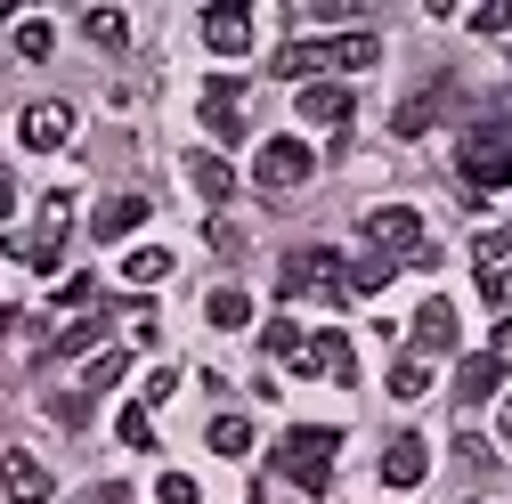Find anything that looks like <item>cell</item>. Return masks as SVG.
<instances>
[{"mask_svg":"<svg viewBox=\"0 0 512 504\" xmlns=\"http://www.w3.org/2000/svg\"><path fill=\"white\" fill-rule=\"evenodd\" d=\"M277 285H285V301H350V261L334 244H293L277 261Z\"/></svg>","mask_w":512,"mask_h":504,"instance_id":"cell-2","label":"cell"},{"mask_svg":"<svg viewBox=\"0 0 512 504\" xmlns=\"http://www.w3.org/2000/svg\"><path fill=\"white\" fill-rule=\"evenodd\" d=\"M504 131H512V98H504Z\"/></svg>","mask_w":512,"mask_h":504,"instance_id":"cell-40","label":"cell"},{"mask_svg":"<svg viewBox=\"0 0 512 504\" xmlns=\"http://www.w3.org/2000/svg\"><path fill=\"white\" fill-rule=\"evenodd\" d=\"M82 504H131V488H122V480H98V488H90Z\"/></svg>","mask_w":512,"mask_h":504,"instance_id":"cell-37","label":"cell"},{"mask_svg":"<svg viewBox=\"0 0 512 504\" xmlns=\"http://www.w3.org/2000/svg\"><path fill=\"white\" fill-rule=\"evenodd\" d=\"M301 122H309V131H350V90L342 82H301Z\"/></svg>","mask_w":512,"mask_h":504,"instance_id":"cell-9","label":"cell"},{"mask_svg":"<svg viewBox=\"0 0 512 504\" xmlns=\"http://www.w3.org/2000/svg\"><path fill=\"white\" fill-rule=\"evenodd\" d=\"M98 334H106V318H98V309H82V318H74L66 334H49V342H41V366H57V358H82V350H98Z\"/></svg>","mask_w":512,"mask_h":504,"instance_id":"cell-15","label":"cell"},{"mask_svg":"<svg viewBox=\"0 0 512 504\" xmlns=\"http://www.w3.org/2000/svg\"><path fill=\"white\" fill-rule=\"evenodd\" d=\"M496 383H504V358H496V350H480V358H464V374H456V399H464V407H480V399H496Z\"/></svg>","mask_w":512,"mask_h":504,"instance_id":"cell-19","label":"cell"},{"mask_svg":"<svg viewBox=\"0 0 512 504\" xmlns=\"http://www.w3.org/2000/svg\"><path fill=\"white\" fill-rule=\"evenodd\" d=\"M366 252H374V261H391V269H431L439 261V244L423 236V212H407V204L366 212Z\"/></svg>","mask_w":512,"mask_h":504,"instance_id":"cell-4","label":"cell"},{"mask_svg":"<svg viewBox=\"0 0 512 504\" xmlns=\"http://www.w3.org/2000/svg\"><path fill=\"white\" fill-rule=\"evenodd\" d=\"M17 139H25L33 155H49V147H66V139H74V106H57V98H49V106H33V114L17 122Z\"/></svg>","mask_w":512,"mask_h":504,"instance_id":"cell-10","label":"cell"},{"mask_svg":"<svg viewBox=\"0 0 512 504\" xmlns=\"http://www.w3.org/2000/svg\"><path fill=\"white\" fill-rule=\"evenodd\" d=\"M90 407H98V399H82V391H49V415L66 423V431H82V423H90Z\"/></svg>","mask_w":512,"mask_h":504,"instance_id":"cell-29","label":"cell"},{"mask_svg":"<svg viewBox=\"0 0 512 504\" xmlns=\"http://www.w3.org/2000/svg\"><path fill=\"white\" fill-rule=\"evenodd\" d=\"M204 49L212 57H244L252 49V9H204Z\"/></svg>","mask_w":512,"mask_h":504,"instance_id":"cell-11","label":"cell"},{"mask_svg":"<svg viewBox=\"0 0 512 504\" xmlns=\"http://www.w3.org/2000/svg\"><path fill=\"white\" fill-rule=\"evenodd\" d=\"M49 41H57L49 17H25V25H17V49H25V57H49Z\"/></svg>","mask_w":512,"mask_h":504,"instance_id":"cell-32","label":"cell"},{"mask_svg":"<svg viewBox=\"0 0 512 504\" xmlns=\"http://www.w3.org/2000/svg\"><path fill=\"white\" fill-rule=\"evenodd\" d=\"M415 350H423V358L456 350V301H423V309H415Z\"/></svg>","mask_w":512,"mask_h":504,"instance_id":"cell-14","label":"cell"},{"mask_svg":"<svg viewBox=\"0 0 512 504\" xmlns=\"http://www.w3.org/2000/svg\"><path fill=\"white\" fill-rule=\"evenodd\" d=\"M439 98H447V90H431V98H407V106L391 114V131H399V139H423L431 122H439Z\"/></svg>","mask_w":512,"mask_h":504,"instance_id":"cell-23","label":"cell"},{"mask_svg":"<svg viewBox=\"0 0 512 504\" xmlns=\"http://www.w3.org/2000/svg\"><path fill=\"white\" fill-rule=\"evenodd\" d=\"M309 171H317V155H309L301 139H269V147H261V163H252V179H261L269 196H285V187H301Z\"/></svg>","mask_w":512,"mask_h":504,"instance_id":"cell-7","label":"cell"},{"mask_svg":"<svg viewBox=\"0 0 512 504\" xmlns=\"http://www.w3.org/2000/svg\"><path fill=\"white\" fill-rule=\"evenodd\" d=\"M261 342H269V358H301V326H293V318H277Z\"/></svg>","mask_w":512,"mask_h":504,"instance_id":"cell-33","label":"cell"},{"mask_svg":"<svg viewBox=\"0 0 512 504\" xmlns=\"http://www.w3.org/2000/svg\"><path fill=\"white\" fill-rule=\"evenodd\" d=\"M66 228H74V196L57 187V196H41V220H33V236H9V261H25V269H57L66 261Z\"/></svg>","mask_w":512,"mask_h":504,"instance_id":"cell-5","label":"cell"},{"mask_svg":"<svg viewBox=\"0 0 512 504\" xmlns=\"http://www.w3.org/2000/svg\"><path fill=\"white\" fill-rule=\"evenodd\" d=\"M171 391H179V374H171V366H155V374H147V399H139V407H163Z\"/></svg>","mask_w":512,"mask_h":504,"instance_id":"cell-36","label":"cell"},{"mask_svg":"<svg viewBox=\"0 0 512 504\" xmlns=\"http://www.w3.org/2000/svg\"><path fill=\"white\" fill-rule=\"evenodd\" d=\"M139 220H147V196H114L98 212V236H122V228H139Z\"/></svg>","mask_w":512,"mask_h":504,"instance_id":"cell-26","label":"cell"},{"mask_svg":"<svg viewBox=\"0 0 512 504\" xmlns=\"http://www.w3.org/2000/svg\"><path fill=\"white\" fill-rule=\"evenodd\" d=\"M472 33H512V0H488V9H472Z\"/></svg>","mask_w":512,"mask_h":504,"instance_id":"cell-34","label":"cell"},{"mask_svg":"<svg viewBox=\"0 0 512 504\" xmlns=\"http://www.w3.org/2000/svg\"><path fill=\"white\" fill-rule=\"evenodd\" d=\"M114 439H122V448H155V415H147V407H122Z\"/></svg>","mask_w":512,"mask_h":504,"instance_id":"cell-28","label":"cell"},{"mask_svg":"<svg viewBox=\"0 0 512 504\" xmlns=\"http://www.w3.org/2000/svg\"><path fill=\"white\" fill-rule=\"evenodd\" d=\"M334 456H342V431H334V423H301V431H285L277 472H285L301 496H326V488H334Z\"/></svg>","mask_w":512,"mask_h":504,"instance_id":"cell-3","label":"cell"},{"mask_svg":"<svg viewBox=\"0 0 512 504\" xmlns=\"http://www.w3.org/2000/svg\"><path fill=\"white\" fill-rule=\"evenodd\" d=\"M0 488H9V504H49V472H41L25 448L0 456Z\"/></svg>","mask_w":512,"mask_h":504,"instance_id":"cell-12","label":"cell"},{"mask_svg":"<svg viewBox=\"0 0 512 504\" xmlns=\"http://www.w3.org/2000/svg\"><path fill=\"white\" fill-rule=\"evenodd\" d=\"M496 431H504V448H512V407H504V415H496Z\"/></svg>","mask_w":512,"mask_h":504,"instance_id":"cell-39","label":"cell"},{"mask_svg":"<svg viewBox=\"0 0 512 504\" xmlns=\"http://www.w3.org/2000/svg\"><path fill=\"white\" fill-rule=\"evenodd\" d=\"M204 448L228 456V464H244V456H252V423H244V415H212V423H204Z\"/></svg>","mask_w":512,"mask_h":504,"instance_id":"cell-20","label":"cell"},{"mask_svg":"<svg viewBox=\"0 0 512 504\" xmlns=\"http://www.w3.org/2000/svg\"><path fill=\"white\" fill-rule=\"evenodd\" d=\"M122 277H131V285H163V277H171V252H163V244H139L131 261H122Z\"/></svg>","mask_w":512,"mask_h":504,"instance_id":"cell-24","label":"cell"},{"mask_svg":"<svg viewBox=\"0 0 512 504\" xmlns=\"http://www.w3.org/2000/svg\"><path fill=\"white\" fill-rule=\"evenodd\" d=\"M504 179H512V131L504 122H472L464 131V187L488 196V187H504Z\"/></svg>","mask_w":512,"mask_h":504,"instance_id":"cell-6","label":"cell"},{"mask_svg":"<svg viewBox=\"0 0 512 504\" xmlns=\"http://www.w3.org/2000/svg\"><path fill=\"white\" fill-rule=\"evenodd\" d=\"M122 374H131V358H122V350H90V366H82V399H106Z\"/></svg>","mask_w":512,"mask_h":504,"instance_id":"cell-22","label":"cell"},{"mask_svg":"<svg viewBox=\"0 0 512 504\" xmlns=\"http://www.w3.org/2000/svg\"><path fill=\"white\" fill-rule=\"evenodd\" d=\"M204 131L228 147V139H244V82H204Z\"/></svg>","mask_w":512,"mask_h":504,"instance_id":"cell-8","label":"cell"},{"mask_svg":"<svg viewBox=\"0 0 512 504\" xmlns=\"http://www.w3.org/2000/svg\"><path fill=\"white\" fill-rule=\"evenodd\" d=\"M0 25H9V9H0Z\"/></svg>","mask_w":512,"mask_h":504,"instance_id":"cell-41","label":"cell"},{"mask_svg":"<svg viewBox=\"0 0 512 504\" xmlns=\"http://www.w3.org/2000/svg\"><path fill=\"white\" fill-rule=\"evenodd\" d=\"M431 472V448H423V439H391V448H382V480H391V488H415Z\"/></svg>","mask_w":512,"mask_h":504,"instance_id":"cell-17","label":"cell"},{"mask_svg":"<svg viewBox=\"0 0 512 504\" xmlns=\"http://www.w3.org/2000/svg\"><path fill=\"white\" fill-rule=\"evenodd\" d=\"M9 204H17V179H9V171H0V212H9Z\"/></svg>","mask_w":512,"mask_h":504,"instance_id":"cell-38","label":"cell"},{"mask_svg":"<svg viewBox=\"0 0 512 504\" xmlns=\"http://www.w3.org/2000/svg\"><path fill=\"white\" fill-rule=\"evenodd\" d=\"M301 358H309V374H326V383H350V334H309Z\"/></svg>","mask_w":512,"mask_h":504,"instance_id":"cell-16","label":"cell"},{"mask_svg":"<svg viewBox=\"0 0 512 504\" xmlns=\"http://www.w3.org/2000/svg\"><path fill=\"white\" fill-rule=\"evenodd\" d=\"M472 269L504 285V269H512V228H480V236H472Z\"/></svg>","mask_w":512,"mask_h":504,"instance_id":"cell-21","label":"cell"},{"mask_svg":"<svg viewBox=\"0 0 512 504\" xmlns=\"http://www.w3.org/2000/svg\"><path fill=\"white\" fill-rule=\"evenodd\" d=\"M82 25H90V41H98V49H131V17H122V9H90Z\"/></svg>","mask_w":512,"mask_h":504,"instance_id":"cell-25","label":"cell"},{"mask_svg":"<svg viewBox=\"0 0 512 504\" xmlns=\"http://www.w3.org/2000/svg\"><path fill=\"white\" fill-rule=\"evenodd\" d=\"M179 171H187V187H196L204 204H228V196H236V171H228V163H220L212 147H196V155H187Z\"/></svg>","mask_w":512,"mask_h":504,"instance_id":"cell-13","label":"cell"},{"mask_svg":"<svg viewBox=\"0 0 512 504\" xmlns=\"http://www.w3.org/2000/svg\"><path fill=\"white\" fill-rule=\"evenodd\" d=\"M204 318H212L220 334H244V326H252V293H244V285H212V293H204Z\"/></svg>","mask_w":512,"mask_h":504,"instance_id":"cell-18","label":"cell"},{"mask_svg":"<svg viewBox=\"0 0 512 504\" xmlns=\"http://www.w3.org/2000/svg\"><path fill=\"white\" fill-rule=\"evenodd\" d=\"M382 285H391V261H374V252L350 261V293H382Z\"/></svg>","mask_w":512,"mask_h":504,"instance_id":"cell-30","label":"cell"},{"mask_svg":"<svg viewBox=\"0 0 512 504\" xmlns=\"http://www.w3.org/2000/svg\"><path fill=\"white\" fill-rule=\"evenodd\" d=\"M155 504H204V488L187 480V472H163V480H155Z\"/></svg>","mask_w":512,"mask_h":504,"instance_id":"cell-31","label":"cell"},{"mask_svg":"<svg viewBox=\"0 0 512 504\" xmlns=\"http://www.w3.org/2000/svg\"><path fill=\"white\" fill-rule=\"evenodd\" d=\"M382 57L374 33H326V41H285L277 49V82H326V74H366Z\"/></svg>","mask_w":512,"mask_h":504,"instance_id":"cell-1","label":"cell"},{"mask_svg":"<svg viewBox=\"0 0 512 504\" xmlns=\"http://www.w3.org/2000/svg\"><path fill=\"white\" fill-rule=\"evenodd\" d=\"M423 391H431V366L423 358H399L391 366V399H423Z\"/></svg>","mask_w":512,"mask_h":504,"instance_id":"cell-27","label":"cell"},{"mask_svg":"<svg viewBox=\"0 0 512 504\" xmlns=\"http://www.w3.org/2000/svg\"><path fill=\"white\" fill-rule=\"evenodd\" d=\"M57 309H98V285H90V277H66V293H57Z\"/></svg>","mask_w":512,"mask_h":504,"instance_id":"cell-35","label":"cell"}]
</instances>
